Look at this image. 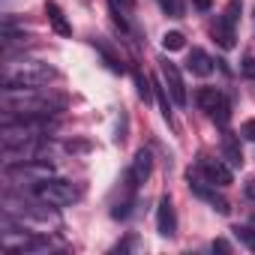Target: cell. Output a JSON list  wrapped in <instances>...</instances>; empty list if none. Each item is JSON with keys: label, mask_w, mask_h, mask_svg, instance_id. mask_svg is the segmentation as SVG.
I'll return each mask as SVG.
<instances>
[{"label": "cell", "mask_w": 255, "mask_h": 255, "mask_svg": "<svg viewBox=\"0 0 255 255\" xmlns=\"http://www.w3.org/2000/svg\"><path fill=\"white\" fill-rule=\"evenodd\" d=\"M198 168H201V174H204V180H207L210 186H228V183L234 180L231 165L222 162V159H207V156H201Z\"/></svg>", "instance_id": "cell-7"}, {"label": "cell", "mask_w": 255, "mask_h": 255, "mask_svg": "<svg viewBox=\"0 0 255 255\" xmlns=\"http://www.w3.org/2000/svg\"><path fill=\"white\" fill-rule=\"evenodd\" d=\"M54 174V168L48 165V162H42V159H33V162H18V165H9L6 168V177L9 180H15V183H33V186H39L42 180H48Z\"/></svg>", "instance_id": "cell-4"}, {"label": "cell", "mask_w": 255, "mask_h": 255, "mask_svg": "<svg viewBox=\"0 0 255 255\" xmlns=\"http://www.w3.org/2000/svg\"><path fill=\"white\" fill-rule=\"evenodd\" d=\"M132 6H135V0H111V15H114V21L120 24V30H126V12H132Z\"/></svg>", "instance_id": "cell-15"}, {"label": "cell", "mask_w": 255, "mask_h": 255, "mask_svg": "<svg viewBox=\"0 0 255 255\" xmlns=\"http://www.w3.org/2000/svg\"><path fill=\"white\" fill-rule=\"evenodd\" d=\"M156 228L162 237H174L177 231V216H174V207H171V198L162 195L159 198V207H156Z\"/></svg>", "instance_id": "cell-8"}, {"label": "cell", "mask_w": 255, "mask_h": 255, "mask_svg": "<svg viewBox=\"0 0 255 255\" xmlns=\"http://www.w3.org/2000/svg\"><path fill=\"white\" fill-rule=\"evenodd\" d=\"M237 12H240V3L234 0V3H228L225 6V12L216 18V24H213V42L219 45V48H225V51H231L234 48V24H237Z\"/></svg>", "instance_id": "cell-5"}, {"label": "cell", "mask_w": 255, "mask_h": 255, "mask_svg": "<svg viewBox=\"0 0 255 255\" xmlns=\"http://www.w3.org/2000/svg\"><path fill=\"white\" fill-rule=\"evenodd\" d=\"M78 186H72V180H60V177H48L36 186V198L45 201L48 207H66L72 201H78Z\"/></svg>", "instance_id": "cell-3"}, {"label": "cell", "mask_w": 255, "mask_h": 255, "mask_svg": "<svg viewBox=\"0 0 255 255\" xmlns=\"http://www.w3.org/2000/svg\"><path fill=\"white\" fill-rule=\"evenodd\" d=\"M186 69L192 72V75H210L213 72V60H210V54L207 51H201V48H192L189 51V60H186Z\"/></svg>", "instance_id": "cell-11"}, {"label": "cell", "mask_w": 255, "mask_h": 255, "mask_svg": "<svg viewBox=\"0 0 255 255\" xmlns=\"http://www.w3.org/2000/svg\"><path fill=\"white\" fill-rule=\"evenodd\" d=\"M192 3H195V9L207 12V9H210V3H213V0H192Z\"/></svg>", "instance_id": "cell-23"}, {"label": "cell", "mask_w": 255, "mask_h": 255, "mask_svg": "<svg viewBox=\"0 0 255 255\" xmlns=\"http://www.w3.org/2000/svg\"><path fill=\"white\" fill-rule=\"evenodd\" d=\"M45 15H48V21H51V27L60 33V36H69L72 33V27H69V21L63 18V9L54 3V0H48V3H45Z\"/></svg>", "instance_id": "cell-14"}, {"label": "cell", "mask_w": 255, "mask_h": 255, "mask_svg": "<svg viewBox=\"0 0 255 255\" xmlns=\"http://www.w3.org/2000/svg\"><path fill=\"white\" fill-rule=\"evenodd\" d=\"M54 78H57L54 66H48L42 60H30V57L3 63V75H0L3 87H45Z\"/></svg>", "instance_id": "cell-2"}, {"label": "cell", "mask_w": 255, "mask_h": 255, "mask_svg": "<svg viewBox=\"0 0 255 255\" xmlns=\"http://www.w3.org/2000/svg\"><path fill=\"white\" fill-rule=\"evenodd\" d=\"M246 198H249V201H255V177L246 183Z\"/></svg>", "instance_id": "cell-25"}, {"label": "cell", "mask_w": 255, "mask_h": 255, "mask_svg": "<svg viewBox=\"0 0 255 255\" xmlns=\"http://www.w3.org/2000/svg\"><path fill=\"white\" fill-rule=\"evenodd\" d=\"M159 72H162V84L168 87L171 102H174L177 108H183V105L189 102V93H186V84H183V75H180L177 63H171L168 57H162V60H159Z\"/></svg>", "instance_id": "cell-6"}, {"label": "cell", "mask_w": 255, "mask_h": 255, "mask_svg": "<svg viewBox=\"0 0 255 255\" xmlns=\"http://www.w3.org/2000/svg\"><path fill=\"white\" fill-rule=\"evenodd\" d=\"M195 102L201 105V111H207V114H213L222 102H225V96L216 90V87H198L195 90Z\"/></svg>", "instance_id": "cell-12"}, {"label": "cell", "mask_w": 255, "mask_h": 255, "mask_svg": "<svg viewBox=\"0 0 255 255\" xmlns=\"http://www.w3.org/2000/svg\"><path fill=\"white\" fill-rule=\"evenodd\" d=\"M156 87V99H159V105H162V114L171 120V111H168V87H162V84H153Z\"/></svg>", "instance_id": "cell-20"}, {"label": "cell", "mask_w": 255, "mask_h": 255, "mask_svg": "<svg viewBox=\"0 0 255 255\" xmlns=\"http://www.w3.org/2000/svg\"><path fill=\"white\" fill-rule=\"evenodd\" d=\"M240 138L255 141V120H243V123H240Z\"/></svg>", "instance_id": "cell-21"}, {"label": "cell", "mask_w": 255, "mask_h": 255, "mask_svg": "<svg viewBox=\"0 0 255 255\" xmlns=\"http://www.w3.org/2000/svg\"><path fill=\"white\" fill-rule=\"evenodd\" d=\"M213 249H219V252H231L228 240H213Z\"/></svg>", "instance_id": "cell-24"}, {"label": "cell", "mask_w": 255, "mask_h": 255, "mask_svg": "<svg viewBox=\"0 0 255 255\" xmlns=\"http://www.w3.org/2000/svg\"><path fill=\"white\" fill-rule=\"evenodd\" d=\"M135 84H138V96H141L144 102H150V99H153V90H150V78H147L144 72H135Z\"/></svg>", "instance_id": "cell-18"}, {"label": "cell", "mask_w": 255, "mask_h": 255, "mask_svg": "<svg viewBox=\"0 0 255 255\" xmlns=\"http://www.w3.org/2000/svg\"><path fill=\"white\" fill-rule=\"evenodd\" d=\"M66 99L45 93L42 87H3L6 117H48L63 111Z\"/></svg>", "instance_id": "cell-1"}, {"label": "cell", "mask_w": 255, "mask_h": 255, "mask_svg": "<svg viewBox=\"0 0 255 255\" xmlns=\"http://www.w3.org/2000/svg\"><path fill=\"white\" fill-rule=\"evenodd\" d=\"M159 6L171 15V18H180L183 15V6H180V0H159Z\"/></svg>", "instance_id": "cell-19"}, {"label": "cell", "mask_w": 255, "mask_h": 255, "mask_svg": "<svg viewBox=\"0 0 255 255\" xmlns=\"http://www.w3.org/2000/svg\"><path fill=\"white\" fill-rule=\"evenodd\" d=\"M240 72H243L249 81H255V57H243V63H240Z\"/></svg>", "instance_id": "cell-22"}, {"label": "cell", "mask_w": 255, "mask_h": 255, "mask_svg": "<svg viewBox=\"0 0 255 255\" xmlns=\"http://www.w3.org/2000/svg\"><path fill=\"white\" fill-rule=\"evenodd\" d=\"M150 171H153V153L141 147V150L135 153V159H132V168H129V177H132V183H135V186H141V183H147V177H150Z\"/></svg>", "instance_id": "cell-9"}, {"label": "cell", "mask_w": 255, "mask_h": 255, "mask_svg": "<svg viewBox=\"0 0 255 255\" xmlns=\"http://www.w3.org/2000/svg\"><path fill=\"white\" fill-rule=\"evenodd\" d=\"M222 156H225V162H228L231 168H240V165H243V150H240L237 135H231V132L222 135Z\"/></svg>", "instance_id": "cell-13"}, {"label": "cell", "mask_w": 255, "mask_h": 255, "mask_svg": "<svg viewBox=\"0 0 255 255\" xmlns=\"http://www.w3.org/2000/svg\"><path fill=\"white\" fill-rule=\"evenodd\" d=\"M234 237H237V240H240L246 249H252V252H255V231H252V228H246V225H237V228H234Z\"/></svg>", "instance_id": "cell-17"}, {"label": "cell", "mask_w": 255, "mask_h": 255, "mask_svg": "<svg viewBox=\"0 0 255 255\" xmlns=\"http://www.w3.org/2000/svg\"><path fill=\"white\" fill-rule=\"evenodd\" d=\"M189 189L201 198V201H207V204H213V210H219L222 216L228 213V201L222 198V195H216V189H210V186H204V183H198L192 174H189Z\"/></svg>", "instance_id": "cell-10"}, {"label": "cell", "mask_w": 255, "mask_h": 255, "mask_svg": "<svg viewBox=\"0 0 255 255\" xmlns=\"http://www.w3.org/2000/svg\"><path fill=\"white\" fill-rule=\"evenodd\" d=\"M183 45H186V39H183L180 30H168V33L162 36V48H165V51H180Z\"/></svg>", "instance_id": "cell-16"}]
</instances>
